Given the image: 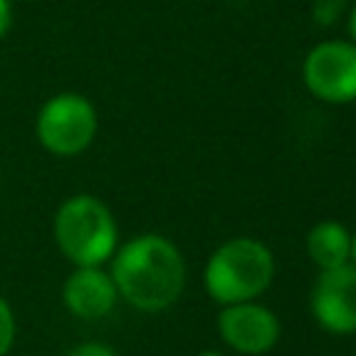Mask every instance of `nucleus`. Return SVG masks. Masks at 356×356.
Instances as JSON below:
<instances>
[{
	"label": "nucleus",
	"mask_w": 356,
	"mask_h": 356,
	"mask_svg": "<svg viewBox=\"0 0 356 356\" xmlns=\"http://www.w3.org/2000/svg\"><path fill=\"white\" fill-rule=\"evenodd\" d=\"M111 281L117 295L139 312L172 306L184 289L186 267L181 250L161 234H142L114 250Z\"/></svg>",
	"instance_id": "nucleus-1"
},
{
	"label": "nucleus",
	"mask_w": 356,
	"mask_h": 356,
	"mask_svg": "<svg viewBox=\"0 0 356 356\" xmlns=\"http://www.w3.org/2000/svg\"><path fill=\"white\" fill-rule=\"evenodd\" d=\"M53 236L75 267H100L117 250V222L95 195L67 197L53 217Z\"/></svg>",
	"instance_id": "nucleus-2"
},
{
	"label": "nucleus",
	"mask_w": 356,
	"mask_h": 356,
	"mask_svg": "<svg viewBox=\"0 0 356 356\" xmlns=\"http://www.w3.org/2000/svg\"><path fill=\"white\" fill-rule=\"evenodd\" d=\"M275 273L273 253L264 242L250 236H236L222 242L206 261V289L209 295L228 306L259 298Z\"/></svg>",
	"instance_id": "nucleus-3"
},
{
	"label": "nucleus",
	"mask_w": 356,
	"mask_h": 356,
	"mask_svg": "<svg viewBox=\"0 0 356 356\" xmlns=\"http://www.w3.org/2000/svg\"><path fill=\"white\" fill-rule=\"evenodd\" d=\"M97 134V111L78 92L53 95L36 114V136L53 156H78Z\"/></svg>",
	"instance_id": "nucleus-4"
},
{
	"label": "nucleus",
	"mask_w": 356,
	"mask_h": 356,
	"mask_svg": "<svg viewBox=\"0 0 356 356\" xmlns=\"http://www.w3.org/2000/svg\"><path fill=\"white\" fill-rule=\"evenodd\" d=\"M303 83L325 103L356 100V44L328 39L312 47L303 58Z\"/></svg>",
	"instance_id": "nucleus-5"
},
{
	"label": "nucleus",
	"mask_w": 356,
	"mask_h": 356,
	"mask_svg": "<svg viewBox=\"0 0 356 356\" xmlns=\"http://www.w3.org/2000/svg\"><path fill=\"white\" fill-rule=\"evenodd\" d=\"M312 314L331 334L356 331V267L350 261L320 270L312 289Z\"/></svg>",
	"instance_id": "nucleus-6"
},
{
	"label": "nucleus",
	"mask_w": 356,
	"mask_h": 356,
	"mask_svg": "<svg viewBox=\"0 0 356 356\" xmlns=\"http://www.w3.org/2000/svg\"><path fill=\"white\" fill-rule=\"evenodd\" d=\"M217 331L234 350L256 356V353H267L278 342L281 325L270 309L253 300H242L222 306L217 317Z\"/></svg>",
	"instance_id": "nucleus-7"
},
{
	"label": "nucleus",
	"mask_w": 356,
	"mask_h": 356,
	"mask_svg": "<svg viewBox=\"0 0 356 356\" xmlns=\"http://www.w3.org/2000/svg\"><path fill=\"white\" fill-rule=\"evenodd\" d=\"M61 298L70 314L81 320H100L114 309L120 295L111 281V273L100 267H75L64 281Z\"/></svg>",
	"instance_id": "nucleus-8"
},
{
	"label": "nucleus",
	"mask_w": 356,
	"mask_h": 356,
	"mask_svg": "<svg viewBox=\"0 0 356 356\" xmlns=\"http://www.w3.org/2000/svg\"><path fill=\"white\" fill-rule=\"evenodd\" d=\"M306 250L320 270L342 267L350 261V234L337 220L317 222L306 236Z\"/></svg>",
	"instance_id": "nucleus-9"
},
{
	"label": "nucleus",
	"mask_w": 356,
	"mask_h": 356,
	"mask_svg": "<svg viewBox=\"0 0 356 356\" xmlns=\"http://www.w3.org/2000/svg\"><path fill=\"white\" fill-rule=\"evenodd\" d=\"M14 337H17V320H14L11 303L0 295V356H6L11 350Z\"/></svg>",
	"instance_id": "nucleus-10"
},
{
	"label": "nucleus",
	"mask_w": 356,
	"mask_h": 356,
	"mask_svg": "<svg viewBox=\"0 0 356 356\" xmlns=\"http://www.w3.org/2000/svg\"><path fill=\"white\" fill-rule=\"evenodd\" d=\"M345 6H348V0H314L312 3V17H314L317 25L328 28L342 17Z\"/></svg>",
	"instance_id": "nucleus-11"
},
{
	"label": "nucleus",
	"mask_w": 356,
	"mask_h": 356,
	"mask_svg": "<svg viewBox=\"0 0 356 356\" xmlns=\"http://www.w3.org/2000/svg\"><path fill=\"white\" fill-rule=\"evenodd\" d=\"M64 356H117V353L108 345H100V342H81L72 350H67Z\"/></svg>",
	"instance_id": "nucleus-12"
},
{
	"label": "nucleus",
	"mask_w": 356,
	"mask_h": 356,
	"mask_svg": "<svg viewBox=\"0 0 356 356\" xmlns=\"http://www.w3.org/2000/svg\"><path fill=\"white\" fill-rule=\"evenodd\" d=\"M8 28H11V3L0 0V39L8 33Z\"/></svg>",
	"instance_id": "nucleus-13"
},
{
	"label": "nucleus",
	"mask_w": 356,
	"mask_h": 356,
	"mask_svg": "<svg viewBox=\"0 0 356 356\" xmlns=\"http://www.w3.org/2000/svg\"><path fill=\"white\" fill-rule=\"evenodd\" d=\"M348 33H350V42L356 44V6L350 11V17H348Z\"/></svg>",
	"instance_id": "nucleus-14"
},
{
	"label": "nucleus",
	"mask_w": 356,
	"mask_h": 356,
	"mask_svg": "<svg viewBox=\"0 0 356 356\" xmlns=\"http://www.w3.org/2000/svg\"><path fill=\"white\" fill-rule=\"evenodd\" d=\"M350 264L356 267V234H350Z\"/></svg>",
	"instance_id": "nucleus-15"
},
{
	"label": "nucleus",
	"mask_w": 356,
	"mask_h": 356,
	"mask_svg": "<svg viewBox=\"0 0 356 356\" xmlns=\"http://www.w3.org/2000/svg\"><path fill=\"white\" fill-rule=\"evenodd\" d=\"M197 356H222V353H214V350H203V353H197Z\"/></svg>",
	"instance_id": "nucleus-16"
}]
</instances>
